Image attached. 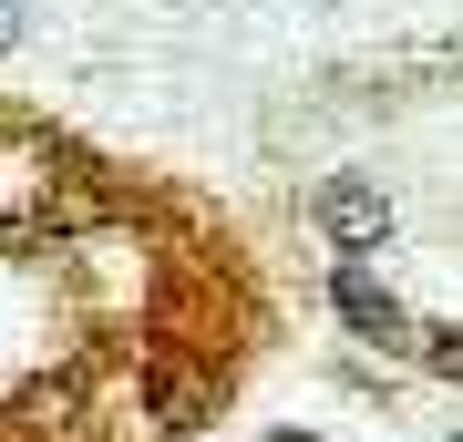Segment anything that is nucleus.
Masks as SVG:
<instances>
[{"label":"nucleus","mask_w":463,"mask_h":442,"mask_svg":"<svg viewBox=\"0 0 463 442\" xmlns=\"http://www.w3.org/2000/svg\"><path fill=\"white\" fill-rule=\"evenodd\" d=\"M21 21H32V11H21V0H0V52L21 42Z\"/></svg>","instance_id":"obj_4"},{"label":"nucleus","mask_w":463,"mask_h":442,"mask_svg":"<svg viewBox=\"0 0 463 442\" xmlns=\"http://www.w3.org/2000/svg\"><path fill=\"white\" fill-rule=\"evenodd\" d=\"M288 442H298V432H288Z\"/></svg>","instance_id":"obj_5"},{"label":"nucleus","mask_w":463,"mask_h":442,"mask_svg":"<svg viewBox=\"0 0 463 442\" xmlns=\"http://www.w3.org/2000/svg\"><path fill=\"white\" fill-rule=\"evenodd\" d=\"M319 227H330L340 247H371L381 227H392V206H381L371 185H330V196H319Z\"/></svg>","instance_id":"obj_2"},{"label":"nucleus","mask_w":463,"mask_h":442,"mask_svg":"<svg viewBox=\"0 0 463 442\" xmlns=\"http://www.w3.org/2000/svg\"><path fill=\"white\" fill-rule=\"evenodd\" d=\"M422 361L443 371V381H463V329H432V340H422Z\"/></svg>","instance_id":"obj_3"},{"label":"nucleus","mask_w":463,"mask_h":442,"mask_svg":"<svg viewBox=\"0 0 463 442\" xmlns=\"http://www.w3.org/2000/svg\"><path fill=\"white\" fill-rule=\"evenodd\" d=\"M330 298H340V319L361 329V340H381V350H412V329H402V309H392V298H381V288L361 278V268H340V278H330Z\"/></svg>","instance_id":"obj_1"}]
</instances>
